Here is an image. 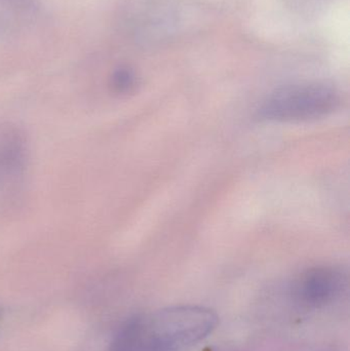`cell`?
Wrapping results in <instances>:
<instances>
[{"mask_svg": "<svg viewBox=\"0 0 350 351\" xmlns=\"http://www.w3.org/2000/svg\"><path fill=\"white\" fill-rule=\"evenodd\" d=\"M218 322L207 307L160 309L129 322L115 338L113 351H185L213 333Z\"/></svg>", "mask_w": 350, "mask_h": 351, "instance_id": "cell-1", "label": "cell"}, {"mask_svg": "<svg viewBox=\"0 0 350 351\" xmlns=\"http://www.w3.org/2000/svg\"><path fill=\"white\" fill-rule=\"evenodd\" d=\"M340 96L320 84H295L275 90L263 102L258 117L268 121L294 123L322 119L340 106Z\"/></svg>", "mask_w": 350, "mask_h": 351, "instance_id": "cell-2", "label": "cell"}, {"mask_svg": "<svg viewBox=\"0 0 350 351\" xmlns=\"http://www.w3.org/2000/svg\"><path fill=\"white\" fill-rule=\"evenodd\" d=\"M29 147L24 132L0 121V215L12 210L24 191Z\"/></svg>", "mask_w": 350, "mask_h": 351, "instance_id": "cell-3", "label": "cell"}, {"mask_svg": "<svg viewBox=\"0 0 350 351\" xmlns=\"http://www.w3.org/2000/svg\"><path fill=\"white\" fill-rule=\"evenodd\" d=\"M345 272L334 266H318L301 274L296 282V295L304 304L321 307L334 302L347 288Z\"/></svg>", "mask_w": 350, "mask_h": 351, "instance_id": "cell-4", "label": "cell"}, {"mask_svg": "<svg viewBox=\"0 0 350 351\" xmlns=\"http://www.w3.org/2000/svg\"><path fill=\"white\" fill-rule=\"evenodd\" d=\"M137 77L129 68H119L111 77V86L118 94H127L135 88Z\"/></svg>", "mask_w": 350, "mask_h": 351, "instance_id": "cell-5", "label": "cell"}]
</instances>
